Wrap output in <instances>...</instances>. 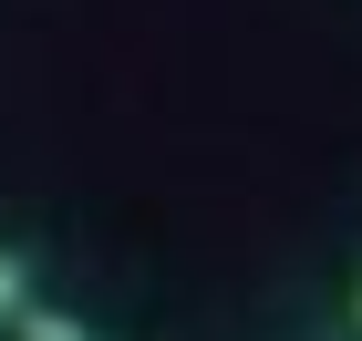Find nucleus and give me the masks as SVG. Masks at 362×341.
<instances>
[{"label":"nucleus","instance_id":"nucleus-1","mask_svg":"<svg viewBox=\"0 0 362 341\" xmlns=\"http://www.w3.org/2000/svg\"><path fill=\"white\" fill-rule=\"evenodd\" d=\"M21 341H93L73 311H21Z\"/></svg>","mask_w":362,"mask_h":341},{"label":"nucleus","instance_id":"nucleus-2","mask_svg":"<svg viewBox=\"0 0 362 341\" xmlns=\"http://www.w3.org/2000/svg\"><path fill=\"white\" fill-rule=\"evenodd\" d=\"M21 311H31V269L0 249V321H21Z\"/></svg>","mask_w":362,"mask_h":341}]
</instances>
